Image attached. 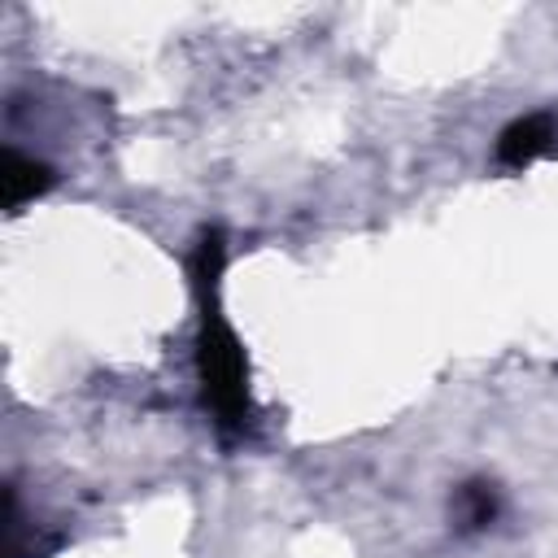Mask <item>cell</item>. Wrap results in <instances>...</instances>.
<instances>
[{
    "label": "cell",
    "mask_w": 558,
    "mask_h": 558,
    "mask_svg": "<svg viewBox=\"0 0 558 558\" xmlns=\"http://www.w3.org/2000/svg\"><path fill=\"white\" fill-rule=\"evenodd\" d=\"M449 506H453V519H458L462 532H480V527L497 523V514H501V497H497V488L488 480L458 484V493H453Z\"/></svg>",
    "instance_id": "cell-4"
},
{
    "label": "cell",
    "mask_w": 558,
    "mask_h": 558,
    "mask_svg": "<svg viewBox=\"0 0 558 558\" xmlns=\"http://www.w3.org/2000/svg\"><path fill=\"white\" fill-rule=\"evenodd\" d=\"M558 148V113L554 109H536L514 118L501 135H497V161L506 170H523L536 157H549Z\"/></svg>",
    "instance_id": "cell-2"
},
{
    "label": "cell",
    "mask_w": 558,
    "mask_h": 558,
    "mask_svg": "<svg viewBox=\"0 0 558 558\" xmlns=\"http://www.w3.org/2000/svg\"><path fill=\"white\" fill-rule=\"evenodd\" d=\"M52 183H57V174H52L48 161H35V157H26L17 148L4 153V209L9 214H17L26 201L44 196Z\"/></svg>",
    "instance_id": "cell-3"
},
{
    "label": "cell",
    "mask_w": 558,
    "mask_h": 558,
    "mask_svg": "<svg viewBox=\"0 0 558 558\" xmlns=\"http://www.w3.org/2000/svg\"><path fill=\"white\" fill-rule=\"evenodd\" d=\"M196 296H201V336H196V371H201V397L222 440H240L253 432V397H248V362L244 349L222 318V231H205L192 257Z\"/></svg>",
    "instance_id": "cell-1"
}]
</instances>
